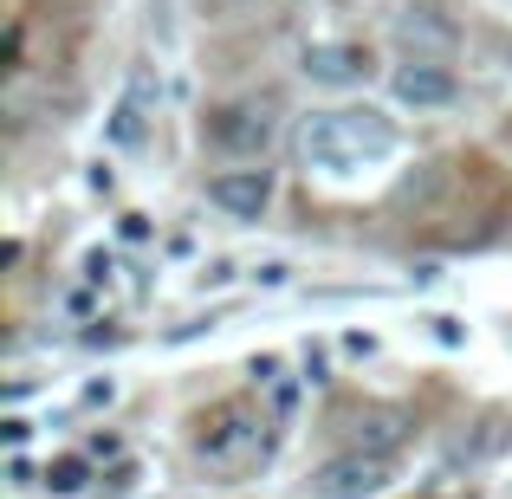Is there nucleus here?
<instances>
[{
  "label": "nucleus",
  "instance_id": "9",
  "mask_svg": "<svg viewBox=\"0 0 512 499\" xmlns=\"http://www.w3.org/2000/svg\"><path fill=\"white\" fill-rule=\"evenodd\" d=\"M402 441V422L396 415H357L350 422V448H376V454H389Z\"/></svg>",
  "mask_w": 512,
  "mask_h": 499
},
{
  "label": "nucleus",
  "instance_id": "4",
  "mask_svg": "<svg viewBox=\"0 0 512 499\" xmlns=\"http://www.w3.org/2000/svg\"><path fill=\"white\" fill-rule=\"evenodd\" d=\"M389 480H396V461H389V454H376V448H344V454H331V461L312 474L305 499H376Z\"/></svg>",
  "mask_w": 512,
  "mask_h": 499
},
{
  "label": "nucleus",
  "instance_id": "3",
  "mask_svg": "<svg viewBox=\"0 0 512 499\" xmlns=\"http://www.w3.org/2000/svg\"><path fill=\"white\" fill-rule=\"evenodd\" d=\"M201 137H208L214 150L240 156V163H260L266 143L279 137V104L273 98H234V104H221V111L208 117V130H201Z\"/></svg>",
  "mask_w": 512,
  "mask_h": 499
},
{
  "label": "nucleus",
  "instance_id": "8",
  "mask_svg": "<svg viewBox=\"0 0 512 499\" xmlns=\"http://www.w3.org/2000/svg\"><path fill=\"white\" fill-rule=\"evenodd\" d=\"M299 72L312 78V85L344 91V85H363V78H370V52H363L357 39H325V46H305Z\"/></svg>",
  "mask_w": 512,
  "mask_h": 499
},
{
  "label": "nucleus",
  "instance_id": "6",
  "mask_svg": "<svg viewBox=\"0 0 512 499\" xmlns=\"http://www.w3.org/2000/svg\"><path fill=\"white\" fill-rule=\"evenodd\" d=\"M208 201L227 214V221H260L273 208V169L266 163H240V169H221L208 182Z\"/></svg>",
  "mask_w": 512,
  "mask_h": 499
},
{
  "label": "nucleus",
  "instance_id": "2",
  "mask_svg": "<svg viewBox=\"0 0 512 499\" xmlns=\"http://www.w3.org/2000/svg\"><path fill=\"white\" fill-rule=\"evenodd\" d=\"M266 448H273V435H266V415L253 409H221L208 428L195 435V461L208 467V474H247V467L266 461Z\"/></svg>",
  "mask_w": 512,
  "mask_h": 499
},
{
  "label": "nucleus",
  "instance_id": "1",
  "mask_svg": "<svg viewBox=\"0 0 512 499\" xmlns=\"http://www.w3.org/2000/svg\"><path fill=\"white\" fill-rule=\"evenodd\" d=\"M402 150L396 124H389L383 111H370V104H344V111H312L299 124V163L331 175V182H344V175H363L376 163H389V156Z\"/></svg>",
  "mask_w": 512,
  "mask_h": 499
},
{
  "label": "nucleus",
  "instance_id": "5",
  "mask_svg": "<svg viewBox=\"0 0 512 499\" xmlns=\"http://www.w3.org/2000/svg\"><path fill=\"white\" fill-rule=\"evenodd\" d=\"M389 39L402 46V59H454L461 52V26L441 7H428V0H409L396 13V26H389Z\"/></svg>",
  "mask_w": 512,
  "mask_h": 499
},
{
  "label": "nucleus",
  "instance_id": "7",
  "mask_svg": "<svg viewBox=\"0 0 512 499\" xmlns=\"http://www.w3.org/2000/svg\"><path fill=\"white\" fill-rule=\"evenodd\" d=\"M389 91H396V104H409V111H441V104L461 98L448 59H402L396 72H389Z\"/></svg>",
  "mask_w": 512,
  "mask_h": 499
},
{
  "label": "nucleus",
  "instance_id": "10",
  "mask_svg": "<svg viewBox=\"0 0 512 499\" xmlns=\"http://www.w3.org/2000/svg\"><path fill=\"white\" fill-rule=\"evenodd\" d=\"M46 487L59 493V499L85 493V461H52V467H46Z\"/></svg>",
  "mask_w": 512,
  "mask_h": 499
}]
</instances>
